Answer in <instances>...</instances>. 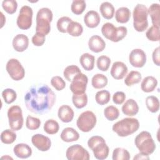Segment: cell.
Listing matches in <instances>:
<instances>
[{
  "instance_id": "836d02e7",
  "label": "cell",
  "mask_w": 160,
  "mask_h": 160,
  "mask_svg": "<svg viewBox=\"0 0 160 160\" xmlns=\"http://www.w3.org/2000/svg\"><path fill=\"white\" fill-rule=\"evenodd\" d=\"M81 72V69L79 68L78 66L76 65H70L67 66L64 69L63 75L66 80L71 82L74 77Z\"/></svg>"
},
{
  "instance_id": "f6af8a7d",
  "label": "cell",
  "mask_w": 160,
  "mask_h": 160,
  "mask_svg": "<svg viewBox=\"0 0 160 160\" xmlns=\"http://www.w3.org/2000/svg\"><path fill=\"white\" fill-rule=\"evenodd\" d=\"M72 19L68 16H62L57 21V28L58 31L62 33L67 32V28Z\"/></svg>"
},
{
  "instance_id": "ee69618b",
  "label": "cell",
  "mask_w": 160,
  "mask_h": 160,
  "mask_svg": "<svg viewBox=\"0 0 160 160\" xmlns=\"http://www.w3.org/2000/svg\"><path fill=\"white\" fill-rule=\"evenodd\" d=\"M2 7L8 14H14L17 9L18 3L14 0H4L2 2Z\"/></svg>"
},
{
  "instance_id": "4dcf8cb0",
  "label": "cell",
  "mask_w": 160,
  "mask_h": 160,
  "mask_svg": "<svg viewBox=\"0 0 160 160\" xmlns=\"http://www.w3.org/2000/svg\"><path fill=\"white\" fill-rule=\"evenodd\" d=\"M83 32V28L82 25L76 21H71L68 26L67 32L71 36L78 37L80 36Z\"/></svg>"
},
{
  "instance_id": "c3c4849f",
  "label": "cell",
  "mask_w": 160,
  "mask_h": 160,
  "mask_svg": "<svg viewBox=\"0 0 160 160\" xmlns=\"http://www.w3.org/2000/svg\"><path fill=\"white\" fill-rule=\"evenodd\" d=\"M127 32H128V29L126 27L124 26L118 27L113 42H116L119 41H121L124 38H125V36L127 34Z\"/></svg>"
},
{
  "instance_id": "d4e9b609",
  "label": "cell",
  "mask_w": 160,
  "mask_h": 160,
  "mask_svg": "<svg viewBox=\"0 0 160 160\" xmlns=\"http://www.w3.org/2000/svg\"><path fill=\"white\" fill-rule=\"evenodd\" d=\"M148 12L151 16L152 26L159 27L160 5L158 3L152 4L148 9Z\"/></svg>"
},
{
  "instance_id": "d590c367",
  "label": "cell",
  "mask_w": 160,
  "mask_h": 160,
  "mask_svg": "<svg viewBox=\"0 0 160 160\" xmlns=\"http://www.w3.org/2000/svg\"><path fill=\"white\" fill-rule=\"evenodd\" d=\"M113 160H129L131 158L127 149L122 148H116L112 152Z\"/></svg>"
},
{
  "instance_id": "ac0fdd59",
  "label": "cell",
  "mask_w": 160,
  "mask_h": 160,
  "mask_svg": "<svg viewBox=\"0 0 160 160\" xmlns=\"http://www.w3.org/2000/svg\"><path fill=\"white\" fill-rule=\"evenodd\" d=\"M101 21L98 12L96 11H89L84 16V22L86 26L89 28L97 27Z\"/></svg>"
},
{
  "instance_id": "4316f807",
  "label": "cell",
  "mask_w": 160,
  "mask_h": 160,
  "mask_svg": "<svg viewBox=\"0 0 160 160\" xmlns=\"http://www.w3.org/2000/svg\"><path fill=\"white\" fill-rule=\"evenodd\" d=\"M117 28L112 23L106 22L104 24L101 28V32L102 35L108 39L113 42L116 35Z\"/></svg>"
},
{
  "instance_id": "7402d4cb",
  "label": "cell",
  "mask_w": 160,
  "mask_h": 160,
  "mask_svg": "<svg viewBox=\"0 0 160 160\" xmlns=\"http://www.w3.org/2000/svg\"><path fill=\"white\" fill-rule=\"evenodd\" d=\"M61 139L67 142L76 141L79 138V134L77 131L72 128H66L61 133Z\"/></svg>"
},
{
  "instance_id": "cb8c5ba5",
  "label": "cell",
  "mask_w": 160,
  "mask_h": 160,
  "mask_svg": "<svg viewBox=\"0 0 160 160\" xmlns=\"http://www.w3.org/2000/svg\"><path fill=\"white\" fill-rule=\"evenodd\" d=\"M95 58L89 53L82 54L79 59V62L82 67L86 71H91L94 67Z\"/></svg>"
},
{
  "instance_id": "8fae6325",
  "label": "cell",
  "mask_w": 160,
  "mask_h": 160,
  "mask_svg": "<svg viewBox=\"0 0 160 160\" xmlns=\"http://www.w3.org/2000/svg\"><path fill=\"white\" fill-rule=\"evenodd\" d=\"M68 160H89L90 158L88 151L79 144L69 146L66 152Z\"/></svg>"
},
{
  "instance_id": "484cf974",
  "label": "cell",
  "mask_w": 160,
  "mask_h": 160,
  "mask_svg": "<svg viewBox=\"0 0 160 160\" xmlns=\"http://www.w3.org/2000/svg\"><path fill=\"white\" fill-rule=\"evenodd\" d=\"M131 17V11L126 7L118 8L115 12V19L118 22L126 23L129 21Z\"/></svg>"
},
{
  "instance_id": "8992f818",
  "label": "cell",
  "mask_w": 160,
  "mask_h": 160,
  "mask_svg": "<svg viewBox=\"0 0 160 160\" xmlns=\"http://www.w3.org/2000/svg\"><path fill=\"white\" fill-rule=\"evenodd\" d=\"M136 148L140 152L149 155L152 154L156 149V144L150 132L144 131L137 135L134 139Z\"/></svg>"
},
{
  "instance_id": "ab89813d",
  "label": "cell",
  "mask_w": 160,
  "mask_h": 160,
  "mask_svg": "<svg viewBox=\"0 0 160 160\" xmlns=\"http://www.w3.org/2000/svg\"><path fill=\"white\" fill-rule=\"evenodd\" d=\"M86 7V2L84 0H74L71 6V11L76 15L81 14Z\"/></svg>"
},
{
  "instance_id": "f35d334b",
  "label": "cell",
  "mask_w": 160,
  "mask_h": 160,
  "mask_svg": "<svg viewBox=\"0 0 160 160\" xmlns=\"http://www.w3.org/2000/svg\"><path fill=\"white\" fill-rule=\"evenodd\" d=\"M104 115L108 120L113 121L118 118L119 111L116 107L114 106H109L104 109Z\"/></svg>"
},
{
  "instance_id": "f546056e",
  "label": "cell",
  "mask_w": 160,
  "mask_h": 160,
  "mask_svg": "<svg viewBox=\"0 0 160 160\" xmlns=\"http://www.w3.org/2000/svg\"><path fill=\"white\" fill-rule=\"evenodd\" d=\"M72 103L78 109H81L85 107L88 103V96L84 93L73 94L72 97Z\"/></svg>"
},
{
  "instance_id": "7c38bea8",
  "label": "cell",
  "mask_w": 160,
  "mask_h": 160,
  "mask_svg": "<svg viewBox=\"0 0 160 160\" xmlns=\"http://www.w3.org/2000/svg\"><path fill=\"white\" fill-rule=\"evenodd\" d=\"M88 78L86 75L81 72L72 79L69 88L73 94L84 93L86 89Z\"/></svg>"
},
{
  "instance_id": "681fc988",
  "label": "cell",
  "mask_w": 160,
  "mask_h": 160,
  "mask_svg": "<svg viewBox=\"0 0 160 160\" xmlns=\"http://www.w3.org/2000/svg\"><path fill=\"white\" fill-rule=\"evenodd\" d=\"M45 36L44 35L36 32L32 38V42L36 46H41L43 45L45 42Z\"/></svg>"
},
{
  "instance_id": "83f0119b",
  "label": "cell",
  "mask_w": 160,
  "mask_h": 160,
  "mask_svg": "<svg viewBox=\"0 0 160 160\" xmlns=\"http://www.w3.org/2000/svg\"><path fill=\"white\" fill-rule=\"evenodd\" d=\"M99 10L102 17L106 19H111L114 14V8L109 2H103L99 7Z\"/></svg>"
},
{
  "instance_id": "ffe728a7",
  "label": "cell",
  "mask_w": 160,
  "mask_h": 160,
  "mask_svg": "<svg viewBox=\"0 0 160 160\" xmlns=\"http://www.w3.org/2000/svg\"><path fill=\"white\" fill-rule=\"evenodd\" d=\"M14 154L22 159L30 157L32 154V149L31 147L25 143H19L16 144L13 149Z\"/></svg>"
},
{
  "instance_id": "7bdbcfd3",
  "label": "cell",
  "mask_w": 160,
  "mask_h": 160,
  "mask_svg": "<svg viewBox=\"0 0 160 160\" xmlns=\"http://www.w3.org/2000/svg\"><path fill=\"white\" fill-rule=\"evenodd\" d=\"M2 96L6 103L11 104L16 99L17 94L14 89L7 88L2 91Z\"/></svg>"
},
{
  "instance_id": "d6a6232c",
  "label": "cell",
  "mask_w": 160,
  "mask_h": 160,
  "mask_svg": "<svg viewBox=\"0 0 160 160\" xmlns=\"http://www.w3.org/2000/svg\"><path fill=\"white\" fill-rule=\"evenodd\" d=\"M146 105L150 112L155 113L159 111V101L157 97L149 96L146 99Z\"/></svg>"
},
{
  "instance_id": "db71d44e",
  "label": "cell",
  "mask_w": 160,
  "mask_h": 160,
  "mask_svg": "<svg viewBox=\"0 0 160 160\" xmlns=\"http://www.w3.org/2000/svg\"><path fill=\"white\" fill-rule=\"evenodd\" d=\"M1 158H2V159H3V158H5V159H6V158H9V159H12V158L9 157V156H6V157H5V156H2Z\"/></svg>"
},
{
  "instance_id": "5b68a950",
  "label": "cell",
  "mask_w": 160,
  "mask_h": 160,
  "mask_svg": "<svg viewBox=\"0 0 160 160\" xmlns=\"http://www.w3.org/2000/svg\"><path fill=\"white\" fill-rule=\"evenodd\" d=\"M148 8L142 4H138L132 12L133 26L138 32L144 31L148 26Z\"/></svg>"
},
{
  "instance_id": "9c48e42d",
  "label": "cell",
  "mask_w": 160,
  "mask_h": 160,
  "mask_svg": "<svg viewBox=\"0 0 160 160\" xmlns=\"http://www.w3.org/2000/svg\"><path fill=\"white\" fill-rule=\"evenodd\" d=\"M32 9L30 6H23L19 12L17 18V25L21 29L26 30L31 28L32 19Z\"/></svg>"
},
{
  "instance_id": "f5cc1de1",
  "label": "cell",
  "mask_w": 160,
  "mask_h": 160,
  "mask_svg": "<svg viewBox=\"0 0 160 160\" xmlns=\"http://www.w3.org/2000/svg\"><path fill=\"white\" fill-rule=\"evenodd\" d=\"M149 155L142 153V152H139L133 158L134 160L135 159H149Z\"/></svg>"
},
{
  "instance_id": "3957f363",
  "label": "cell",
  "mask_w": 160,
  "mask_h": 160,
  "mask_svg": "<svg viewBox=\"0 0 160 160\" xmlns=\"http://www.w3.org/2000/svg\"><path fill=\"white\" fill-rule=\"evenodd\" d=\"M52 15L51 10L48 8H42L39 9L36 18V32L44 36L49 34L51 30L50 23L52 20Z\"/></svg>"
},
{
  "instance_id": "d6986e66",
  "label": "cell",
  "mask_w": 160,
  "mask_h": 160,
  "mask_svg": "<svg viewBox=\"0 0 160 160\" xmlns=\"http://www.w3.org/2000/svg\"><path fill=\"white\" fill-rule=\"evenodd\" d=\"M58 118L63 122H69L74 118L73 109L68 105H62L58 112Z\"/></svg>"
},
{
  "instance_id": "ba28073f",
  "label": "cell",
  "mask_w": 160,
  "mask_h": 160,
  "mask_svg": "<svg viewBox=\"0 0 160 160\" xmlns=\"http://www.w3.org/2000/svg\"><path fill=\"white\" fill-rule=\"evenodd\" d=\"M8 118L9 126L13 131L20 130L23 125V117L22 109L19 106H12L8 109Z\"/></svg>"
},
{
  "instance_id": "7a4b0ae2",
  "label": "cell",
  "mask_w": 160,
  "mask_h": 160,
  "mask_svg": "<svg viewBox=\"0 0 160 160\" xmlns=\"http://www.w3.org/2000/svg\"><path fill=\"white\" fill-rule=\"evenodd\" d=\"M139 128V122L136 118H126L114 124L112 129L119 136L126 137L137 131Z\"/></svg>"
},
{
  "instance_id": "277c9868",
  "label": "cell",
  "mask_w": 160,
  "mask_h": 160,
  "mask_svg": "<svg viewBox=\"0 0 160 160\" xmlns=\"http://www.w3.org/2000/svg\"><path fill=\"white\" fill-rule=\"evenodd\" d=\"M88 147L92 151L94 157L97 159L103 160L108 158L109 149L104 139L99 136H94L88 141Z\"/></svg>"
},
{
  "instance_id": "6da1fadb",
  "label": "cell",
  "mask_w": 160,
  "mask_h": 160,
  "mask_svg": "<svg viewBox=\"0 0 160 160\" xmlns=\"http://www.w3.org/2000/svg\"><path fill=\"white\" fill-rule=\"evenodd\" d=\"M56 101V95L46 84L32 86L24 96L27 109L35 114H42L49 112Z\"/></svg>"
},
{
  "instance_id": "74e56055",
  "label": "cell",
  "mask_w": 160,
  "mask_h": 160,
  "mask_svg": "<svg viewBox=\"0 0 160 160\" xmlns=\"http://www.w3.org/2000/svg\"><path fill=\"white\" fill-rule=\"evenodd\" d=\"M111 98L110 93L107 90H101L98 91L95 96L96 102L99 105H104L109 102Z\"/></svg>"
},
{
  "instance_id": "1f68e13d",
  "label": "cell",
  "mask_w": 160,
  "mask_h": 160,
  "mask_svg": "<svg viewBox=\"0 0 160 160\" xmlns=\"http://www.w3.org/2000/svg\"><path fill=\"white\" fill-rule=\"evenodd\" d=\"M142 79L141 74L137 71H132L125 78L124 83L127 86H131L134 84L139 83Z\"/></svg>"
},
{
  "instance_id": "44dd1931",
  "label": "cell",
  "mask_w": 160,
  "mask_h": 160,
  "mask_svg": "<svg viewBox=\"0 0 160 160\" xmlns=\"http://www.w3.org/2000/svg\"><path fill=\"white\" fill-rule=\"evenodd\" d=\"M122 111L126 116H135L139 111L138 103L133 99H128L122 106Z\"/></svg>"
},
{
  "instance_id": "7dc6e473",
  "label": "cell",
  "mask_w": 160,
  "mask_h": 160,
  "mask_svg": "<svg viewBox=\"0 0 160 160\" xmlns=\"http://www.w3.org/2000/svg\"><path fill=\"white\" fill-rule=\"evenodd\" d=\"M51 84L57 91H61L66 86L65 81L59 76H53L51 79Z\"/></svg>"
},
{
  "instance_id": "52a82bcc",
  "label": "cell",
  "mask_w": 160,
  "mask_h": 160,
  "mask_svg": "<svg viewBox=\"0 0 160 160\" xmlns=\"http://www.w3.org/2000/svg\"><path fill=\"white\" fill-rule=\"evenodd\" d=\"M96 121L97 119L94 113L91 111H86L79 115L77 119L76 124L82 132H88L94 128Z\"/></svg>"
},
{
  "instance_id": "603a6c76",
  "label": "cell",
  "mask_w": 160,
  "mask_h": 160,
  "mask_svg": "<svg viewBox=\"0 0 160 160\" xmlns=\"http://www.w3.org/2000/svg\"><path fill=\"white\" fill-rule=\"evenodd\" d=\"M158 85L156 78L152 76H149L143 79L141 84V88L142 91L145 92H152Z\"/></svg>"
},
{
  "instance_id": "e0dca14e",
  "label": "cell",
  "mask_w": 160,
  "mask_h": 160,
  "mask_svg": "<svg viewBox=\"0 0 160 160\" xmlns=\"http://www.w3.org/2000/svg\"><path fill=\"white\" fill-rule=\"evenodd\" d=\"M88 46L91 51L98 53L104 49L106 47V42L99 36L94 35L89 38Z\"/></svg>"
},
{
  "instance_id": "60d3db41",
  "label": "cell",
  "mask_w": 160,
  "mask_h": 160,
  "mask_svg": "<svg viewBox=\"0 0 160 160\" xmlns=\"http://www.w3.org/2000/svg\"><path fill=\"white\" fill-rule=\"evenodd\" d=\"M146 38L151 41H159V27L152 26L146 32Z\"/></svg>"
},
{
  "instance_id": "4fadbf2b",
  "label": "cell",
  "mask_w": 160,
  "mask_h": 160,
  "mask_svg": "<svg viewBox=\"0 0 160 160\" xmlns=\"http://www.w3.org/2000/svg\"><path fill=\"white\" fill-rule=\"evenodd\" d=\"M129 61L133 67L142 68L146 62V53L141 49H134L129 55Z\"/></svg>"
},
{
  "instance_id": "f1b7e54d",
  "label": "cell",
  "mask_w": 160,
  "mask_h": 160,
  "mask_svg": "<svg viewBox=\"0 0 160 160\" xmlns=\"http://www.w3.org/2000/svg\"><path fill=\"white\" fill-rule=\"evenodd\" d=\"M108 78L102 74H96L91 79V84L95 89H101L108 84Z\"/></svg>"
},
{
  "instance_id": "8d00e7d4",
  "label": "cell",
  "mask_w": 160,
  "mask_h": 160,
  "mask_svg": "<svg viewBox=\"0 0 160 160\" xmlns=\"http://www.w3.org/2000/svg\"><path fill=\"white\" fill-rule=\"evenodd\" d=\"M16 139V134L12 129H7L1 134V140L4 144H9L14 142Z\"/></svg>"
},
{
  "instance_id": "e575fe53",
  "label": "cell",
  "mask_w": 160,
  "mask_h": 160,
  "mask_svg": "<svg viewBox=\"0 0 160 160\" xmlns=\"http://www.w3.org/2000/svg\"><path fill=\"white\" fill-rule=\"evenodd\" d=\"M44 131L48 134H54L57 133L59 129L58 122L54 119L47 120L44 124Z\"/></svg>"
},
{
  "instance_id": "bcb514c9",
  "label": "cell",
  "mask_w": 160,
  "mask_h": 160,
  "mask_svg": "<svg viewBox=\"0 0 160 160\" xmlns=\"http://www.w3.org/2000/svg\"><path fill=\"white\" fill-rule=\"evenodd\" d=\"M41 125V121L38 118L32 117L30 115L28 116L26 121V126L30 130L38 129Z\"/></svg>"
},
{
  "instance_id": "816d5d0a",
  "label": "cell",
  "mask_w": 160,
  "mask_h": 160,
  "mask_svg": "<svg viewBox=\"0 0 160 160\" xmlns=\"http://www.w3.org/2000/svg\"><path fill=\"white\" fill-rule=\"evenodd\" d=\"M152 61L153 62L158 66H160V58H159V47H157L152 52Z\"/></svg>"
},
{
  "instance_id": "9a60e30c",
  "label": "cell",
  "mask_w": 160,
  "mask_h": 160,
  "mask_svg": "<svg viewBox=\"0 0 160 160\" xmlns=\"http://www.w3.org/2000/svg\"><path fill=\"white\" fill-rule=\"evenodd\" d=\"M128 67L121 61L114 62L111 69V75L115 79H122L128 73Z\"/></svg>"
},
{
  "instance_id": "b9f144b4",
  "label": "cell",
  "mask_w": 160,
  "mask_h": 160,
  "mask_svg": "<svg viewBox=\"0 0 160 160\" xmlns=\"http://www.w3.org/2000/svg\"><path fill=\"white\" fill-rule=\"evenodd\" d=\"M111 59L108 56L102 55L99 56L96 62L98 68L102 71H106L110 66Z\"/></svg>"
},
{
  "instance_id": "5bb4252c",
  "label": "cell",
  "mask_w": 160,
  "mask_h": 160,
  "mask_svg": "<svg viewBox=\"0 0 160 160\" xmlns=\"http://www.w3.org/2000/svg\"><path fill=\"white\" fill-rule=\"evenodd\" d=\"M31 141L32 144L41 151H48L51 146L50 139L41 134H36L32 136Z\"/></svg>"
},
{
  "instance_id": "2e32d148",
  "label": "cell",
  "mask_w": 160,
  "mask_h": 160,
  "mask_svg": "<svg viewBox=\"0 0 160 160\" xmlns=\"http://www.w3.org/2000/svg\"><path fill=\"white\" fill-rule=\"evenodd\" d=\"M29 45V39L27 36L23 34H19L15 36L12 39V46L15 51L23 52Z\"/></svg>"
},
{
  "instance_id": "30bf717a",
  "label": "cell",
  "mask_w": 160,
  "mask_h": 160,
  "mask_svg": "<svg viewBox=\"0 0 160 160\" xmlns=\"http://www.w3.org/2000/svg\"><path fill=\"white\" fill-rule=\"evenodd\" d=\"M6 69L10 77L14 81L21 80L25 76V70L23 66L16 59H10L6 64Z\"/></svg>"
},
{
  "instance_id": "f907efd6",
  "label": "cell",
  "mask_w": 160,
  "mask_h": 160,
  "mask_svg": "<svg viewBox=\"0 0 160 160\" xmlns=\"http://www.w3.org/2000/svg\"><path fill=\"white\" fill-rule=\"evenodd\" d=\"M126 99V95L124 92L118 91L116 92L112 96V101L116 104H122Z\"/></svg>"
}]
</instances>
